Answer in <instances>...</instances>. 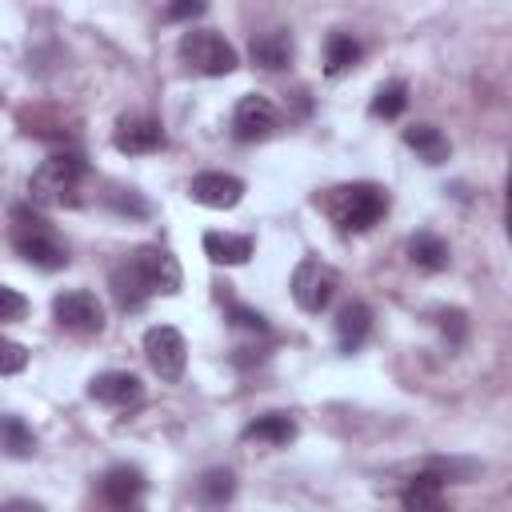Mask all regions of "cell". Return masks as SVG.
<instances>
[{"instance_id":"obj_32","label":"cell","mask_w":512,"mask_h":512,"mask_svg":"<svg viewBox=\"0 0 512 512\" xmlns=\"http://www.w3.org/2000/svg\"><path fill=\"white\" fill-rule=\"evenodd\" d=\"M0 512H44L36 500H24V496H16V500H4L0 504Z\"/></svg>"},{"instance_id":"obj_23","label":"cell","mask_w":512,"mask_h":512,"mask_svg":"<svg viewBox=\"0 0 512 512\" xmlns=\"http://www.w3.org/2000/svg\"><path fill=\"white\" fill-rule=\"evenodd\" d=\"M0 448L16 460H28L36 452V432L20 416H0Z\"/></svg>"},{"instance_id":"obj_21","label":"cell","mask_w":512,"mask_h":512,"mask_svg":"<svg viewBox=\"0 0 512 512\" xmlns=\"http://www.w3.org/2000/svg\"><path fill=\"white\" fill-rule=\"evenodd\" d=\"M296 436V420L288 412H264L244 428V440H260V444H288Z\"/></svg>"},{"instance_id":"obj_24","label":"cell","mask_w":512,"mask_h":512,"mask_svg":"<svg viewBox=\"0 0 512 512\" xmlns=\"http://www.w3.org/2000/svg\"><path fill=\"white\" fill-rule=\"evenodd\" d=\"M404 108H408V84H404V80H388V84L376 88V96H372V116L396 120Z\"/></svg>"},{"instance_id":"obj_13","label":"cell","mask_w":512,"mask_h":512,"mask_svg":"<svg viewBox=\"0 0 512 512\" xmlns=\"http://www.w3.org/2000/svg\"><path fill=\"white\" fill-rule=\"evenodd\" d=\"M88 396H92L96 404H108V408H128V404H140V396H144V384H140L132 372H120V368H112V372H100V376H92V384H88Z\"/></svg>"},{"instance_id":"obj_6","label":"cell","mask_w":512,"mask_h":512,"mask_svg":"<svg viewBox=\"0 0 512 512\" xmlns=\"http://www.w3.org/2000/svg\"><path fill=\"white\" fill-rule=\"evenodd\" d=\"M336 288H340L336 268L324 264V260H316V256L300 260L296 272H292V300H296L304 312H324V308L332 304Z\"/></svg>"},{"instance_id":"obj_3","label":"cell","mask_w":512,"mask_h":512,"mask_svg":"<svg viewBox=\"0 0 512 512\" xmlns=\"http://www.w3.org/2000/svg\"><path fill=\"white\" fill-rule=\"evenodd\" d=\"M12 248L16 256H24L28 264L44 268V272H56L68 264V244L56 236V228L28 212V208H12Z\"/></svg>"},{"instance_id":"obj_28","label":"cell","mask_w":512,"mask_h":512,"mask_svg":"<svg viewBox=\"0 0 512 512\" xmlns=\"http://www.w3.org/2000/svg\"><path fill=\"white\" fill-rule=\"evenodd\" d=\"M440 332H444L452 344H464V336H468L464 312H460V308H444V312H440Z\"/></svg>"},{"instance_id":"obj_2","label":"cell","mask_w":512,"mask_h":512,"mask_svg":"<svg viewBox=\"0 0 512 512\" xmlns=\"http://www.w3.org/2000/svg\"><path fill=\"white\" fill-rule=\"evenodd\" d=\"M316 204H324L328 220L340 232H368L388 212V192L380 184H372V180H352V184L328 188Z\"/></svg>"},{"instance_id":"obj_9","label":"cell","mask_w":512,"mask_h":512,"mask_svg":"<svg viewBox=\"0 0 512 512\" xmlns=\"http://www.w3.org/2000/svg\"><path fill=\"white\" fill-rule=\"evenodd\" d=\"M100 496L112 512H140L148 496V480L136 464H112L100 480Z\"/></svg>"},{"instance_id":"obj_19","label":"cell","mask_w":512,"mask_h":512,"mask_svg":"<svg viewBox=\"0 0 512 512\" xmlns=\"http://www.w3.org/2000/svg\"><path fill=\"white\" fill-rule=\"evenodd\" d=\"M400 500L408 512H444V484L432 472H416Z\"/></svg>"},{"instance_id":"obj_7","label":"cell","mask_w":512,"mask_h":512,"mask_svg":"<svg viewBox=\"0 0 512 512\" xmlns=\"http://www.w3.org/2000/svg\"><path fill=\"white\" fill-rule=\"evenodd\" d=\"M52 316H56V324H60L68 336H80V340L104 332V308H100V300H96L92 292H84V288L60 292V296L52 300Z\"/></svg>"},{"instance_id":"obj_10","label":"cell","mask_w":512,"mask_h":512,"mask_svg":"<svg viewBox=\"0 0 512 512\" xmlns=\"http://www.w3.org/2000/svg\"><path fill=\"white\" fill-rule=\"evenodd\" d=\"M280 128V112L268 96H240L236 108H232V136L252 144V140H264Z\"/></svg>"},{"instance_id":"obj_30","label":"cell","mask_w":512,"mask_h":512,"mask_svg":"<svg viewBox=\"0 0 512 512\" xmlns=\"http://www.w3.org/2000/svg\"><path fill=\"white\" fill-rule=\"evenodd\" d=\"M228 316H232V324L236 328H248V332H264L268 324H264V316L260 312H252V308H244V304H228Z\"/></svg>"},{"instance_id":"obj_14","label":"cell","mask_w":512,"mask_h":512,"mask_svg":"<svg viewBox=\"0 0 512 512\" xmlns=\"http://www.w3.org/2000/svg\"><path fill=\"white\" fill-rule=\"evenodd\" d=\"M232 496H236V472H232V468L216 464V468L200 472V480H196V500H200L204 512H224V508L232 504Z\"/></svg>"},{"instance_id":"obj_5","label":"cell","mask_w":512,"mask_h":512,"mask_svg":"<svg viewBox=\"0 0 512 512\" xmlns=\"http://www.w3.org/2000/svg\"><path fill=\"white\" fill-rule=\"evenodd\" d=\"M180 60L188 72H200V76H228L240 60H236V48L220 36V32H208V28H192L180 36L176 44Z\"/></svg>"},{"instance_id":"obj_22","label":"cell","mask_w":512,"mask_h":512,"mask_svg":"<svg viewBox=\"0 0 512 512\" xmlns=\"http://www.w3.org/2000/svg\"><path fill=\"white\" fill-rule=\"evenodd\" d=\"M360 40L356 36H348V32H332L328 36V44H324V72L328 76H340L344 68H352L356 60H360Z\"/></svg>"},{"instance_id":"obj_25","label":"cell","mask_w":512,"mask_h":512,"mask_svg":"<svg viewBox=\"0 0 512 512\" xmlns=\"http://www.w3.org/2000/svg\"><path fill=\"white\" fill-rule=\"evenodd\" d=\"M424 472H432V476L444 484V480H472V476L480 472V464H476V460H456V456H432V460L424 464Z\"/></svg>"},{"instance_id":"obj_16","label":"cell","mask_w":512,"mask_h":512,"mask_svg":"<svg viewBox=\"0 0 512 512\" xmlns=\"http://www.w3.org/2000/svg\"><path fill=\"white\" fill-rule=\"evenodd\" d=\"M372 332V308L364 300H352L336 312V344L340 352H356Z\"/></svg>"},{"instance_id":"obj_8","label":"cell","mask_w":512,"mask_h":512,"mask_svg":"<svg viewBox=\"0 0 512 512\" xmlns=\"http://www.w3.org/2000/svg\"><path fill=\"white\" fill-rule=\"evenodd\" d=\"M144 356L164 384H176L184 376V364H188V344L172 324H156L144 332Z\"/></svg>"},{"instance_id":"obj_26","label":"cell","mask_w":512,"mask_h":512,"mask_svg":"<svg viewBox=\"0 0 512 512\" xmlns=\"http://www.w3.org/2000/svg\"><path fill=\"white\" fill-rule=\"evenodd\" d=\"M24 364H28V348L0 336V376H16V372H24Z\"/></svg>"},{"instance_id":"obj_27","label":"cell","mask_w":512,"mask_h":512,"mask_svg":"<svg viewBox=\"0 0 512 512\" xmlns=\"http://www.w3.org/2000/svg\"><path fill=\"white\" fill-rule=\"evenodd\" d=\"M24 316H28V300H24L16 288L0 284V324H4V320H24Z\"/></svg>"},{"instance_id":"obj_29","label":"cell","mask_w":512,"mask_h":512,"mask_svg":"<svg viewBox=\"0 0 512 512\" xmlns=\"http://www.w3.org/2000/svg\"><path fill=\"white\" fill-rule=\"evenodd\" d=\"M108 204H112L116 212H128V216H148V204H144L136 192H128V196H124V188L108 192Z\"/></svg>"},{"instance_id":"obj_15","label":"cell","mask_w":512,"mask_h":512,"mask_svg":"<svg viewBox=\"0 0 512 512\" xmlns=\"http://www.w3.org/2000/svg\"><path fill=\"white\" fill-rule=\"evenodd\" d=\"M252 64H260V68H268V72H280V68H288L292 64V32L288 28H272V32H260V36H252Z\"/></svg>"},{"instance_id":"obj_1","label":"cell","mask_w":512,"mask_h":512,"mask_svg":"<svg viewBox=\"0 0 512 512\" xmlns=\"http://www.w3.org/2000/svg\"><path fill=\"white\" fill-rule=\"evenodd\" d=\"M108 288H112V296H116V304L124 312H136V308H144L160 292L164 296L180 292V264H176V256L168 248L144 244L132 256H124L120 264H112Z\"/></svg>"},{"instance_id":"obj_18","label":"cell","mask_w":512,"mask_h":512,"mask_svg":"<svg viewBox=\"0 0 512 512\" xmlns=\"http://www.w3.org/2000/svg\"><path fill=\"white\" fill-rule=\"evenodd\" d=\"M252 236L236 232H204V256L212 264H248L252 260Z\"/></svg>"},{"instance_id":"obj_20","label":"cell","mask_w":512,"mask_h":512,"mask_svg":"<svg viewBox=\"0 0 512 512\" xmlns=\"http://www.w3.org/2000/svg\"><path fill=\"white\" fill-rule=\"evenodd\" d=\"M408 256H412V264L424 268V272H444L448 260H452L448 244H444L436 232H416V236L408 240Z\"/></svg>"},{"instance_id":"obj_4","label":"cell","mask_w":512,"mask_h":512,"mask_svg":"<svg viewBox=\"0 0 512 512\" xmlns=\"http://www.w3.org/2000/svg\"><path fill=\"white\" fill-rule=\"evenodd\" d=\"M84 176H88V164H84L80 156H72V152H60V156H48V160L32 172L28 192H32V200L44 204V208L76 204V192H80Z\"/></svg>"},{"instance_id":"obj_11","label":"cell","mask_w":512,"mask_h":512,"mask_svg":"<svg viewBox=\"0 0 512 512\" xmlns=\"http://www.w3.org/2000/svg\"><path fill=\"white\" fill-rule=\"evenodd\" d=\"M112 144L124 156H148V152L164 148V128L152 116H124L116 124V132H112Z\"/></svg>"},{"instance_id":"obj_31","label":"cell","mask_w":512,"mask_h":512,"mask_svg":"<svg viewBox=\"0 0 512 512\" xmlns=\"http://www.w3.org/2000/svg\"><path fill=\"white\" fill-rule=\"evenodd\" d=\"M164 16H168V20H192V16H204V4H200V0H188V4H172Z\"/></svg>"},{"instance_id":"obj_17","label":"cell","mask_w":512,"mask_h":512,"mask_svg":"<svg viewBox=\"0 0 512 512\" xmlns=\"http://www.w3.org/2000/svg\"><path fill=\"white\" fill-rule=\"evenodd\" d=\"M404 144H408L424 164H444V160L452 156V144H448V136H444L436 124H412V128H404Z\"/></svg>"},{"instance_id":"obj_12","label":"cell","mask_w":512,"mask_h":512,"mask_svg":"<svg viewBox=\"0 0 512 512\" xmlns=\"http://www.w3.org/2000/svg\"><path fill=\"white\" fill-rule=\"evenodd\" d=\"M188 196L204 208H236L244 200V180L232 172H200V176H192Z\"/></svg>"}]
</instances>
